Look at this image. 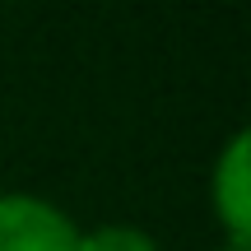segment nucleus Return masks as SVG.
<instances>
[{"label": "nucleus", "instance_id": "nucleus-2", "mask_svg": "<svg viewBox=\"0 0 251 251\" xmlns=\"http://www.w3.org/2000/svg\"><path fill=\"white\" fill-rule=\"evenodd\" d=\"M247 158H251V135L237 130L214 163V209L233 242H247L251 233V163Z\"/></svg>", "mask_w": 251, "mask_h": 251}, {"label": "nucleus", "instance_id": "nucleus-3", "mask_svg": "<svg viewBox=\"0 0 251 251\" xmlns=\"http://www.w3.org/2000/svg\"><path fill=\"white\" fill-rule=\"evenodd\" d=\"M79 251H158V242L130 224H102L93 233H79Z\"/></svg>", "mask_w": 251, "mask_h": 251}, {"label": "nucleus", "instance_id": "nucleus-1", "mask_svg": "<svg viewBox=\"0 0 251 251\" xmlns=\"http://www.w3.org/2000/svg\"><path fill=\"white\" fill-rule=\"evenodd\" d=\"M0 251H79V228L37 196H0Z\"/></svg>", "mask_w": 251, "mask_h": 251}]
</instances>
